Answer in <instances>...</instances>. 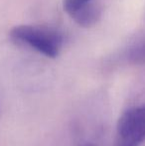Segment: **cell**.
<instances>
[{"instance_id":"obj_2","label":"cell","mask_w":145,"mask_h":146,"mask_svg":"<svg viewBox=\"0 0 145 146\" xmlns=\"http://www.w3.org/2000/svg\"><path fill=\"white\" fill-rule=\"evenodd\" d=\"M145 140V104L128 108L116 126L114 146H140Z\"/></svg>"},{"instance_id":"obj_4","label":"cell","mask_w":145,"mask_h":146,"mask_svg":"<svg viewBox=\"0 0 145 146\" xmlns=\"http://www.w3.org/2000/svg\"><path fill=\"white\" fill-rule=\"evenodd\" d=\"M123 58L127 63L134 65L145 64V39L135 42L125 50Z\"/></svg>"},{"instance_id":"obj_6","label":"cell","mask_w":145,"mask_h":146,"mask_svg":"<svg viewBox=\"0 0 145 146\" xmlns=\"http://www.w3.org/2000/svg\"><path fill=\"white\" fill-rule=\"evenodd\" d=\"M81 146H93V145H91V144H85V145H81Z\"/></svg>"},{"instance_id":"obj_3","label":"cell","mask_w":145,"mask_h":146,"mask_svg":"<svg viewBox=\"0 0 145 146\" xmlns=\"http://www.w3.org/2000/svg\"><path fill=\"white\" fill-rule=\"evenodd\" d=\"M101 17V9L93 2L77 11L72 16V19L81 27H91L95 25Z\"/></svg>"},{"instance_id":"obj_5","label":"cell","mask_w":145,"mask_h":146,"mask_svg":"<svg viewBox=\"0 0 145 146\" xmlns=\"http://www.w3.org/2000/svg\"><path fill=\"white\" fill-rule=\"evenodd\" d=\"M91 2H93V0H64L63 7H64L66 13L72 17L73 14H75L83 8L87 7Z\"/></svg>"},{"instance_id":"obj_1","label":"cell","mask_w":145,"mask_h":146,"mask_svg":"<svg viewBox=\"0 0 145 146\" xmlns=\"http://www.w3.org/2000/svg\"><path fill=\"white\" fill-rule=\"evenodd\" d=\"M10 38L48 58H56L64 43V38L60 32L53 28L38 25L15 26L10 31Z\"/></svg>"}]
</instances>
